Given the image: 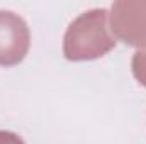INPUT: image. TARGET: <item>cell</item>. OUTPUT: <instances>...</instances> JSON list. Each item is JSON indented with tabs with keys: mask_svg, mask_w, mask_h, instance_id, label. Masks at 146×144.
<instances>
[{
	"mask_svg": "<svg viewBox=\"0 0 146 144\" xmlns=\"http://www.w3.org/2000/svg\"><path fill=\"white\" fill-rule=\"evenodd\" d=\"M109 12L92 9L78 15L68 26L63 39V54L70 61H88L107 54L115 46V37L107 26Z\"/></svg>",
	"mask_w": 146,
	"mask_h": 144,
	"instance_id": "6da1fadb",
	"label": "cell"
},
{
	"mask_svg": "<svg viewBox=\"0 0 146 144\" xmlns=\"http://www.w3.org/2000/svg\"><path fill=\"white\" fill-rule=\"evenodd\" d=\"M110 31L127 46L146 49V2L121 0L110 7Z\"/></svg>",
	"mask_w": 146,
	"mask_h": 144,
	"instance_id": "7a4b0ae2",
	"label": "cell"
},
{
	"mask_svg": "<svg viewBox=\"0 0 146 144\" xmlns=\"http://www.w3.org/2000/svg\"><path fill=\"white\" fill-rule=\"evenodd\" d=\"M29 46L31 32L26 20L10 10H0V66L19 65Z\"/></svg>",
	"mask_w": 146,
	"mask_h": 144,
	"instance_id": "3957f363",
	"label": "cell"
},
{
	"mask_svg": "<svg viewBox=\"0 0 146 144\" xmlns=\"http://www.w3.org/2000/svg\"><path fill=\"white\" fill-rule=\"evenodd\" d=\"M131 68H133L134 78H136L143 87H146V49L145 51H138V53L133 56Z\"/></svg>",
	"mask_w": 146,
	"mask_h": 144,
	"instance_id": "277c9868",
	"label": "cell"
},
{
	"mask_svg": "<svg viewBox=\"0 0 146 144\" xmlns=\"http://www.w3.org/2000/svg\"><path fill=\"white\" fill-rule=\"evenodd\" d=\"M0 144H24V141L10 131H0Z\"/></svg>",
	"mask_w": 146,
	"mask_h": 144,
	"instance_id": "5b68a950",
	"label": "cell"
}]
</instances>
